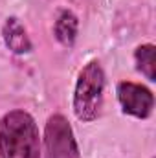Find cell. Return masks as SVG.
<instances>
[{
  "label": "cell",
  "instance_id": "obj_1",
  "mask_svg": "<svg viewBox=\"0 0 156 158\" xmlns=\"http://www.w3.org/2000/svg\"><path fill=\"white\" fill-rule=\"evenodd\" d=\"M0 158H42L35 118L13 109L0 116Z\"/></svg>",
  "mask_w": 156,
  "mask_h": 158
},
{
  "label": "cell",
  "instance_id": "obj_2",
  "mask_svg": "<svg viewBox=\"0 0 156 158\" xmlns=\"http://www.w3.org/2000/svg\"><path fill=\"white\" fill-rule=\"evenodd\" d=\"M105 70L99 61H88L77 74L72 109L79 121L90 123L101 116L105 103Z\"/></svg>",
  "mask_w": 156,
  "mask_h": 158
},
{
  "label": "cell",
  "instance_id": "obj_3",
  "mask_svg": "<svg viewBox=\"0 0 156 158\" xmlns=\"http://www.w3.org/2000/svg\"><path fill=\"white\" fill-rule=\"evenodd\" d=\"M42 145L44 158H81L76 132L63 114H51L46 119Z\"/></svg>",
  "mask_w": 156,
  "mask_h": 158
},
{
  "label": "cell",
  "instance_id": "obj_4",
  "mask_svg": "<svg viewBox=\"0 0 156 158\" xmlns=\"http://www.w3.org/2000/svg\"><path fill=\"white\" fill-rule=\"evenodd\" d=\"M116 96L123 114L136 119H147L153 114L154 96L145 85L134 81H119L116 86Z\"/></svg>",
  "mask_w": 156,
  "mask_h": 158
},
{
  "label": "cell",
  "instance_id": "obj_5",
  "mask_svg": "<svg viewBox=\"0 0 156 158\" xmlns=\"http://www.w3.org/2000/svg\"><path fill=\"white\" fill-rule=\"evenodd\" d=\"M2 40L6 48L15 55H26L33 50V42L17 17H7L2 24Z\"/></svg>",
  "mask_w": 156,
  "mask_h": 158
},
{
  "label": "cell",
  "instance_id": "obj_6",
  "mask_svg": "<svg viewBox=\"0 0 156 158\" xmlns=\"http://www.w3.org/2000/svg\"><path fill=\"white\" fill-rule=\"evenodd\" d=\"M77 31H79L77 17L68 9L63 11L57 17L55 24H53V35L59 40V44H63L64 48H72L76 44V39H77Z\"/></svg>",
  "mask_w": 156,
  "mask_h": 158
},
{
  "label": "cell",
  "instance_id": "obj_7",
  "mask_svg": "<svg viewBox=\"0 0 156 158\" xmlns=\"http://www.w3.org/2000/svg\"><path fill=\"white\" fill-rule=\"evenodd\" d=\"M134 64L136 70L147 79V81H156V48L154 44H140L134 50Z\"/></svg>",
  "mask_w": 156,
  "mask_h": 158
}]
</instances>
